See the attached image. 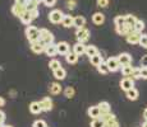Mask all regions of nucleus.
<instances>
[{
    "instance_id": "9b49d317",
    "label": "nucleus",
    "mask_w": 147,
    "mask_h": 127,
    "mask_svg": "<svg viewBox=\"0 0 147 127\" xmlns=\"http://www.w3.org/2000/svg\"><path fill=\"white\" fill-rule=\"evenodd\" d=\"M45 53H46L49 57H54V56L58 55V46H56V43H50V45H46V47H45Z\"/></svg>"
},
{
    "instance_id": "cd10ccee",
    "label": "nucleus",
    "mask_w": 147,
    "mask_h": 127,
    "mask_svg": "<svg viewBox=\"0 0 147 127\" xmlns=\"http://www.w3.org/2000/svg\"><path fill=\"white\" fill-rule=\"evenodd\" d=\"M97 71L100 72V74H109L110 69H109V66H107L106 61H104L101 65H98V66H97Z\"/></svg>"
},
{
    "instance_id": "79ce46f5",
    "label": "nucleus",
    "mask_w": 147,
    "mask_h": 127,
    "mask_svg": "<svg viewBox=\"0 0 147 127\" xmlns=\"http://www.w3.org/2000/svg\"><path fill=\"white\" fill-rule=\"evenodd\" d=\"M107 5H109V0H97V7L107 8Z\"/></svg>"
},
{
    "instance_id": "7ed1b4c3",
    "label": "nucleus",
    "mask_w": 147,
    "mask_h": 127,
    "mask_svg": "<svg viewBox=\"0 0 147 127\" xmlns=\"http://www.w3.org/2000/svg\"><path fill=\"white\" fill-rule=\"evenodd\" d=\"M63 17H64V13L61 12L60 9H54L49 14V21L51 22L53 24H59L63 21Z\"/></svg>"
},
{
    "instance_id": "8fccbe9b",
    "label": "nucleus",
    "mask_w": 147,
    "mask_h": 127,
    "mask_svg": "<svg viewBox=\"0 0 147 127\" xmlns=\"http://www.w3.org/2000/svg\"><path fill=\"white\" fill-rule=\"evenodd\" d=\"M30 1H32V3H35V4H40V3H42V0H30Z\"/></svg>"
},
{
    "instance_id": "39448f33",
    "label": "nucleus",
    "mask_w": 147,
    "mask_h": 127,
    "mask_svg": "<svg viewBox=\"0 0 147 127\" xmlns=\"http://www.w3.org/2000/svg\"><path fill=\"white\" fill-rule=\"evenodd\" d=\"M120 88H121V90H124V92L134 88V79L131 78V76H125V78H123L121 81H120Z\"/></svg>"
},
{
    "instance_id": "09e8293b",
    "label": "nucleus",
    "mask_w": 147,
    "mask_h": 127,
    "mask_svg": "<svg viewBox=\"0 0 147 127\" xmlns=\"http://www.w3.org/2000/svg\"><path fill=\"white\" fill-rule=\"evenodd\" d=\"M5 106V99L3 97H0V107H4Z\"/></svg>"
},
{
    "instance_id": "5701e85b",
    "label": "nucleus",
    "mask_w": 147,
    "mask_h": 127,
    "mask_svg": "<svg viewBox=\"0 0 147 127\" xmlns=\"http://www.w3.org/2000/svg\"><path fill=\"white\" fill-rule=\"evenodd\" d=\"M50 93L54 95H58V94H60L61 92H63V88H61V85L59 83H53V84H50Z\"/></svg>"
},
{
    "instance_id": "f8f14e48",
    "label": "nucleus",
    "mask_w": 147,
    "mask_h": 127,
    "mask_svg": "<svg viewBox=\"0 0 147 127\" xmlns=\"http://www.w3.org/2000/svg\"><path fill=\"white\" fill-rule=\"evenodd\" d=\"M87 114H88V117H91L92 120H95V118H98L101 116L100 107H98V106H91L88 109H87Z\"/></svg>"
},
{
    "instance_id": "9d476101",
    "label": "nucleus",
    "mask_w": 147,
    "mask_h": 127,
    "mask_svg": "<svg viewBox=\"0 0 147 127\" xmlns=\"http://www.w3.org/2000/svg\"><path fill=\"white\" fill-rule=\"evenodd\" d=\"M140 38H141V33L138 32H132L128 36H125V39L129 45H138L140 43Z\"/></svg>"
},
{
    "instance_id": "20e7f679",
    "label": "nucleus",
    "mask_w": 147,
    "mask_h": 127,
    "mask_svg": "<svg viewBox=\"0 0 147 127\" xmlns=\"http://www.w3.org/2000/svg\"><path fill=\"white\" fill-rule=\"evenodd\" d=\"M90 36H91V33H90V31L87 29V28L82 27V28H77V31H76V38H77L78 42H86L88 41Z\"/></svg>"
},
{
    "instance_id": "a211bd4d",
    "label": "nucleus",
    "mask_w": 147,
    "mask_h": 127,
    "mask_svg": "<svg viewBox=\"0 0 147 127\" xmlns=\"http://www.w3.org/2000/svg\"><path fill=\"white\" fill-rule=\"evenodd\" d=\"M30 112L32 114H40L41 112H44L40 102H32V103L30 104Z\"/></svg>"
},
{
    "instance_id": "7c9ffc66",
    "label": "nucleus",
    "mask_w": 147,
    "mask_h": 127,
    "mask_svg": "<svg viewBox=\"0 0 147 127\" xmlns=\"http://www.w3.org/2000/svg\"><path fill=\"white\" fill-rule=\"evenodd\" d=\"M143 29H145V22L143 21H140L138 19L134 24V32H138V33H142Z\"/></svg>"
},
{
    "instance_id": "412c9836",
    "label": "nucleus",
    "mask_w": 147,
    "mask_h": 127,
    "mask_svg": "<svg viewBox=\"0 0 147 127\" xmlns=\"http://www.w3.org/2000/svg\"><path fill=\"white\" fill-rule=\"evenodd\" d=\"M90 63L94 65V66L97 67L98 65H101L104 63V59H102V56H101L100 53H96V55H94V56H91V57H90Z\"/></svg>"
},
{
    "instance_id": "49530a36",
    "label": "nucleus",
    "mask_w": 147,
    "mask_h": 127,
    "mask_svg": "<svg viewBox=\"0 0 147 127\" xmlns=\"http://www.w3.org/2000/svg\"><path fill=\"white\" fill-rule=\"evenodd\" d=\"M14 3H17V4H21V5H27L28 0H14Z\"/></svg>"
},
{
    "instance_id": "1a4fd4ad",
    "label": "nucleus",
    "mask_w": 147,
    "mask_h": 127,
    "mask_svg": "<svg viewBox=\"0 0 147 127\" xmlns=\"http://www.w3.org/2000/svg\"><path fill=\"white\" fill-rule=\"evenodd\" d=\"M40 104H41V107H42V111L44 112H50L53 109V99L50 97H45V98H42V99L40 100Z\"/></svg>"
},
{
    "instance_id": "37998d69",
    "label": "nucleus",
    "mask_w": 147,
    "mask_h": 127,
    "mask_svg": "<svg viewBox=\"0 0 147 127\" xmlns=\"http://www.w3.org/2000/svg\"><path fill=\"white\" fill-rule=\"evenodd\" d=\"M141 79H145L147 80V67L141 66Z\"/></svg>"
},
{
    "instance_id": "f704fd0d",
    "label": "nucleus",
    "mask_w": 147,
    "mask_h": 127,
    "mask_svg": "<svg viewBox=\"0 0 147 127\" xmlns=\"http://www.w3.org/2000/svg\"><path fill=\"white\" fill-rule=\"evenodd\" d=\"M91 127H105V123H104V121L101 120L100 117H98V118H95V120H92Z\"/></svg>"
},
{
    "instance_id": "72a5a7b5",
    "label": "nucleus",
    "mask_w": 147,
    "mask_h": 127,
    "mask_svg": "<svg viewBox=\"0 0 147 127\" xmlns=\"http://www.w3.org/2000/svg\"><path fill=\"white\" fill-rule=\"evenodd\" d=\"M49 67L54 71V70L61 67V64H60V61H59V60H56V59H53V60H50V63H49Z\"/></svg>"
},
{
    "instance_id": "393cba45",
    "label": "nucleus",
    "mask_w": 147,
    "mask_h": 127,
    "mask_svg": "<svg viewBox=\"0 0 147 127\" xmlns=\"http://www.w3.org/2000/svg\"><path fill=\"white\" fill-rule=\"evenodd\" d=\"M65 60L68 64L74 65V64H77V61H78V55L74 52H68L65 55Z\"/></svg>"
},
{
    "instance_id": "dca6fc26",
    "label": "nucleus",
    "mask_w": 147,
    "mask_h": 127,
    "mask_svg": "<svg viewBox=\"0 0 147 127\" xmlns=\"http://www.w3.org/2000/svg\"><path fill=\"white\" fill-rule=\"evenodd\" d=\"M56 46H58V53L59 55H63L65 56L68 52H69V43L68 42H59V43H56Z\"/></svg>"
},
{
    "instance_id": "4be33fe9",
    "label": "nucleus",
    "mask_w": 147,
    "mask_h": 127,
    "mask_svg": "<svg viewBox=\"0 0 147 127\" xmlns=\"http://www.w3.org/2000/svg\"><path fill=\"white\" fill-rule=\"evenodd\" d=\"M98 107H100V111H101V114H105V113H109L110 111H111V107H110V103L106 100H102L100 102V103L97 104Z\"/></svg>"
},
{
    "instance_id": "ea45409f",
    "label": "nucleus",
    "mask_w": 147,
    "mask_h": 127,
    "mask_svg": "<svg viewBox=\"0 0 147 127\" xmlns=\"http://www.w3.org/2000/svg\"><path fill=\"white\" fill-rule=\"evenodd\" d=\"M42 3H44L45 7H47V8H53L54 5L56 4V0H42Z\"/></svg>"
},
{
    "instance_id": "864d4df0",
    "label": "nucleus",
    "mask_w": 147,
    "mask_h": 127,
    "mask_svg": "<svg viewBox=\"0 0 147 127\" xmlns=\"http://www.w3.org/2000/svg\"><path fill=\"white\" fill-rule=\"evenodd\" d=\"M0 127H5V125L4 123H0Z\"/></svg>"
},
{
    "instance_id": "bb28decb",
    "label": "nucleus",
    "mask_w": 147,
    "mask_h": 127,
    "mask_svg": "<svg viewBox=\"0 0 147 127\" xmlns=\"http://www.w3.org/2000/svg\"><path fill=\"white\" fill-rule=\"evenodd\" d=\"M19 19H21V22H22V23H23V24H26V25H30V24H31V22L33 21V18H32V17H31L30 12H26V13L23 14V15L21 17V18H19Z\"/></svg>"
},
{
    "instance_id": "58836bf2",
    "label": "nucleus",
    "mask_w": 147,
    "mask_h": 127,
    "mask_svg": "<svg viewBox=\"0 0 147 127\" xmlns=\"http://www.w3.org/2000/svg\"><path fill=\"white\" fill-rule=\"evenodd\" d=\"M76 5H77V0H68L67 1V8L70 10H73L76 8Z\"/></svg>"
},
{
    "instance_id": "a19ab883",
    "label": "nucleus",
    "mask_w": 147,
    "mask_h": 127,
    "mask_svg": "<svg viewBox=\"0 0 147 127\" xmlns=\"http://www.w3.org/2000/svg\"><path fill=\"white\" fill-rule=\"evenodd\" d=\"M36 8H37V4H35V3H32V1H30V0H28L27 5H26L27 12H30V10H32V9H36Z\"/></svg>"
},
{
    "instance_id": "473e14b6",
    "label": "nucleus",
    "mask_w": 147,
    "mask_h": 127,
    "mask_svg": "<svg viewBox=\"0 0 147 127\" xmlns=\"http://www.w3.org/2000/svg\"><path fill=\"white\" fill-rule=\"evenodd\" d=\"M114 24L115 27H120V25L125 24V17L124 15H118L114 18Z\"/></svg>"
},
{
    "instance_id": "c03bdc74",
    "label": "nucleus",
    "mask_w": 147,
    "mask_h": 127,
    "mask_svg": "<svg viewBox=\"0 0 147 127\" xmlns=\"http://www.w3.org/2000/svg\"><path fill=\"white\" fill-rule=\"evenodd\" d=\"M30 14H31V17H32L33 19H36L38 15H40V13H38V9H37V8H36V9L30 10Z\"/></svg>"
},
{
    "instance_id": "e433bc0d",
    "label": "nucleus",
    "mask_w": 147,
    "mask_h": 127,
    "mask_svg": "<svg viewBox=\"0 0 147 127\" xmlns=\"http://www.w3.org/2000/svg\"><path fill=\"white\" fill-rule=\"evenodd\" d=\"M132 78L134 79H141V67H134L133 72H132Z\"/></svg>"
},
{
    "instance_id": "2eb2a0df",
    "label": "nucleus",
    "mask_w": 147,
    "mask_h": 127,
    "mask_svg": "<svg viewBox=\"0 0 147 127\" xmlns=\"http://www.w3.org/2000/svg\"><path fill=\"white\" fill-rule=\"evenodd\" d=\"M61 25L65 27V28L74 27V17L69 15V14H64L63 21H61Z\"/></svg>"
},
{
    "instance_id": "f03ea898",
    "label": "nucleus",
    "mask_w": 147,
    "mask_h": 127,
    "mask_svg": "<svg viewBox=\"0 0 147 127\" xmlns=\"http://www.w3.org/2000/svg\"><path fill=\"white\" fill-rule=\"evenodd\" d=\"M40 41L46 46V45H50L54 42V35L50 32L46 28H41L40 29Z\"/></svg>"
},
{
    "instance_id": "f3484780",
    "label": "nucleus",
    "mask_w": 147,
    "mask_h": 127,
    "mask_svg": "<svg viewBox=\"0 0 147 127\" xmlns=\"http://www.w3.org/2000/svg\"><path fill=\"white\" fill-rule=\"evenodd\" d=\"M92 22H94V24H96V25L104 24V22H105V15L101 12H96V13H94V15H92Z\"/></svg>"
},
{
    "instance_id": "c9c22d12",
    "label": "nucleus",
    "mask_w": 147,
    "mask_h": 127,
    "mask_svg": "<svg viewBox=\"0 0 147 127\" xmlns=\"http://www.w3.org/2000/svg\"><path fill=\"white\" fill-rule=\"evenodd\" d=\"M140 45L141 47H143V49H147V35H142L141 33V38H140Z\"/></svg>"
},
{
    "instance_id": "3c124183",
    "label": "nucleus",
    "mask_w": 147,
    "mask_h": 127,
    "mask_svg": "<svg viewBox=\"0 0 147 127\" xmlns=\"http://www.w3.org/2000/svg\"><path fill=\"white\" fill-rule=\"evenodd\" d=\"M143 118H145V121H147V108L145 109V112H143Z\"/></svg>"
},
{
    "instance_id": "4c0bfd02",
    "label": "nucleus",
    "mask_w": 147,
    "mask_h": 127,
    "mask_svg": "<svg viewBox=\"0 0 147 127\" xmlns=\"http://www.w3.org/2000/svg\"><path fill=\"white\" fill-rule=\"evenodd\" d=\"M32 127H47V125H46V122H45L44 120H37V121L33 122Z\"/></svg>"
},
{
    "instance_id": "603ef678",
    "label": "nucleus",
    "mask_w": 147,
    "mask_h": 127,
    "mask_svg": "<svg viewBox=\"0 0 147 127\" xmlns=\"http://www.w3.org/2000/svg\"><path fill=\"white\" fill-rule=\"evenodd\" d=\"M142 127H147V121H145V122H143V125H142Z\"/></svg>"
},
{
    "instance_id": "6e6552de",
    "label": "nucleus",
    "mask_w": 147,
    "mask_h": 127,
    "mask_svg": "<svg viewBox=\"0 0 147 127\" xmlns=\"http://www.w3.org/2000/svg\"><path fill=\"white\" fill-rule=\"evenodd\" d=\"M45 45L42 43V42L38 39V41L36 42H31V50H32L33 53H37V55H40V53L45 52Z\"/></svg>"
},
{
    "instance_id": "a878e982",
    "label": "nucleus",
    "mask_w": 147,
    "mask_h": 127,
    "mask_svg": "<svg viewBox=\"0 0 147 127\" xmlns=\"http://www.w3.org/2000/svg\"><path fill=\"white\" fill-rule=\"evenodd\" d=\"M86 24V18L83 15H77L74 17V27L76 28H82Z\"/></svg>"
},
{
    "instance_id": "0eeeda50",
    "label": "nucleus",
    "mask_w": 147,
    "mask_h": 127,
    "mask_svg": "<svg viewBox=\"0 0 147 127\" xmlns=\"http://www.w3.org/2000/svg\"><path fill=\"white\" fill-rule=\"evenodd\" d=\"M26 12H27L26 5H21V4L14 3V5L12 7V13H13V15L17 17V18H21V17Z\"/></svg>"
},
{
    "instance_id": "5fc2aeb1",
    "label": "nucleus",
    "mask_w": 147,
    "mask_h": 127,
    "mask_svg": "<svg viewBox=\"0 0 147 127\" xmlns=\"http://www.w3.org/2000/svg\"><path fill=\"white\" fill-rule=\"evenodd\" d=\"M5 127H13V126H9V125H5Z\"/></svg>"
},
{
    "instance_id": "a18cd8bd",
    "label": "nucleus",
    "mask_w": 147,
    "mask_h": 127,
    "mask_svg": "<svg viewBox=\"0 0 147 127\" xmlns=\"http://www.w3.org/2000/svg\"><path fill=\"white\" fill-rule=\"evenodd\" d=\"M141 66H142V67H147V55L142 56V59H141Z\"/></svg>"
},
{
    "instance_id": "c756f323",
    "label": "nucleus",
    "mask_w": 147,
    "mask_h": 127,
    "mask_svg": "<svg viewBox=\"0 0 147 127\" xmlns=\"http://www.w3.org/2000/svg\"><path fill=\"white\" fill-rule=\"evenodd\" d=\"M125 24H128V25H133L134 27V24H136V22L138 21L137 18H136V15H132V14H125Z\"/></svg>"
},
{
    "instance_id": "4468645a",
    "label": "nucleus",
    "mask_w": 147,
    "mask_h": 127,
    "mask_svg": "<svg viewBox=\"0 0 147 127\" xmlns=\"http://www.w3.org/2000/svg\"><path fill=\"white\" fill-rule=\"evenodd\" d=\"M86 49H87V46L83 43V42H77V43L73 46V52L77 53L78 56H82L86 53Z\"/></svg>"
},
{
    "instance_id": "aec40b11",
    "label": "nucleus",
    "mask_w": 147,
    "mask_h": 127,
    "mask_svg": "<svg viewBox=\"0 0 147 127\" xmlns=\"http://www.w3.org/2000/svg\"><path fill=\"white\" fill-rule=\"evenodd\" d=\"M125 95H127V98H128L129 100H137L138 97H140V93H138V90L136 88H132V89L127 90Z\"/></svg>"
},
{
    "instance_id": "b1692460",
    "label": "nucleus",
    "mask_w": 147,
    "mask_h": 127,
    "mask_svg": "<svg viewBox=\"0 0 147 127\" xmlns=\"http://www.w3.org/2000/svg\"><path fill=\"white\" fill-rule=\"evenodd\" d=\"M120 70H121V74H123V76H132V72H133L134 67L132 66V64L123 65V66L120 67Z\"/></svg>"
},
{
    "instance_id": "de8ad7c7",
    "label": "nucleus",
    "mask_w": 147,
    "mask_h": 127,
    "mask_svg": "<svg viewBox=\"0 0 147 127\" xmlns=\"http://www.w3.org/2000/svg\"><path fill=\"white\" fill-rule=\"evenodd\" d=\"M5 121V113L3 111H0V123H4Z\"/></svg>"
},
{
    "instance_id": "423d86ee",
    "label": "nucleus",
    "mask_w": 147,
    "mask_h": 127,
    "mask_svg": "<svg viewBox=\"0 0 147 127\" xmlns=\"http://www.w3.org/2000/svg\"><path fill=\"white\" fill-rule=\"evenodd\" d=\"M106 64H107V66H109V69H110V71L111 72L118 71V70L121 67V65L119 63V60H118V57H109L106 60Z\"/></svg>"
},
{
    "instance_id": "ddd939ff",
    "label": "nucleus",
    "mask_w": 147,
    "mask_h": 127,
    "mask_svg": "<svg viewBox=\"0 0 147 127\" xmlns=\"http://www.w3.org/2000/svg\"><path fill=\"white\" fill-rule=\"evenodd\" d=\"M118 60H119L120 65L123 66V65H129V64H132L133 59H132V56L129 55L128 52H123V53H120V55L118 56Z\"/></svg>"
},
{
    "instance_id": "f257e3e1",
    "label": "nucleus",
    "mask_w": 147,
    "mask_h": 127,
    "mask_svg": "<svg viewBox=\"0 0 147 127\" xmlns=\"http://www.w3.org/2000/svg\"><path fill=\"white\" fill-rule=\"evenodd\" d=\"M26 37L30 42H36L40 39V29L33 25H27L26 28Z\"/></svg>"
},
{
    "instance_id": "c85d7f7f",
    "label": "nucleus",
    "mask_w": 147,
    "mask_h": 127,
    "mask_svg": "<svg viewBox=\"0 0 147 127\" xmlns=\"http://www.w3.org/2000/svg\"><path fill=\"white\" fill-rule=\"evenodd\" d=\"M74 94H76V90L73 86H67L64 89V95H65V98H68V99H72L74 97Z\"/></svg>"
},
{
    "instance_id": "2f4dec72",
    "label": "nucleus",
    "mask_w": 147,
    "mask_h": 127,
    "mask_svg": "<svg viewBox=\"0 0 147 127\" xmlns=\"http://www.w3.org/2000/svg\"><path fill=\"white\" fill-rule=\"evenodd\" d=\"M96 53H98V50H97V47L96 46H87V49H86V55L88 56V57H91V56H94L96 55Z\"/></svg>"
},
{
    "instance_id": "6ab92c4d",
    "label": "nucleus",
    "mask_w": 147,
    "mask_h": 127,
    "mask_svg": "<svg viewBox=\"0 0 147 127\" xmlns=\"http://www.w3.org/2000/svg\"><path fill=\"white\" fill-rule=\"evenodd\" d=\"M54 78L56 79V80H64L67 76V71L63 69V67H59V69L54 70Z\"/></svg>"
}]
</instances>
